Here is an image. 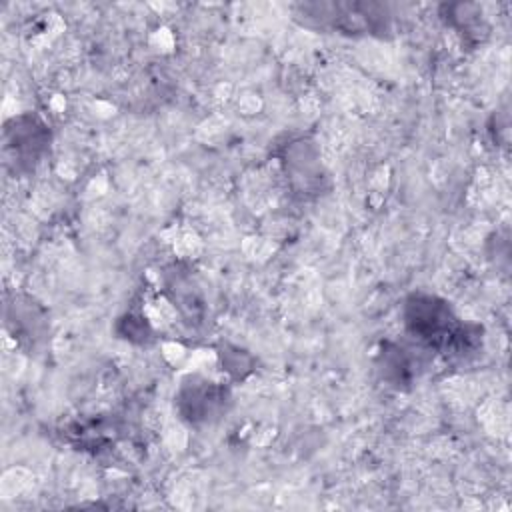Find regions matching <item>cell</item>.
Segmentation results:
<instances>
[{
	"label": "cell",
	"mask_w": 512,
	"mask_h": 512,
	"mask_svg": "<svg viewBox=\"0 0 512 512\" xmlns=\"http://www.w3.org/2000/svg\"><path fill=\"white\" fill-rule=\"evenodd\" d=\"M404 326L406 332L420 344L434 350H454L460 352L470 344L472 336L462 324L450 304L438 296L430 294H412L404 302Z\"/></svg>",
	"instance_id": "6da1fadb"
},
{
	"label": "cell",
	"mask_w": 512,
	"mask_h": 512,
	"mask_svg": "<svg viewBox=\"0 0 512 512\" xmlns=\"http://www.w3.org/2000/svg\"><path fill=\"white\" fill-rule=\"evenodd\" d=\"M50 146L48 126L32 116L20 114L4 124V156L6 164L14 166V172L32 170Z\"/></svg>",
	"instance_id": "7a4b0ae2"
},
{
	"label": "cell",
	"mask_w": 512,
	"mask_h": 512,
	"mask_svg": "<svg viewBox=\"0 0 512 512\" xmlns=\"http://www.w3.org/2000/svg\"><path fill=\"white\" fill-rule=\"evenodd\" d=\"M230 404V392L202 376H188L176 394V408L188 424H210L218 420Z\"/></svg>",
	"instance_id": "3957f363"
},
{
	"label": "cell",
	"mask_w": 512,
	"mask_h": 512,
	"mask_svg": "<svg viewBox=\"0 0 512 512\" xmlns=\"http://www.w3.org/2000/svg\"><path fill=\"white\" fill-rule=\"evenodd\" d=\"M408 350L396 344H386L380 352V372L392 386H402L412 380V360L406 354Z\"/></svg>",
	"instance_id": "277c9868"
}]
</instances>
